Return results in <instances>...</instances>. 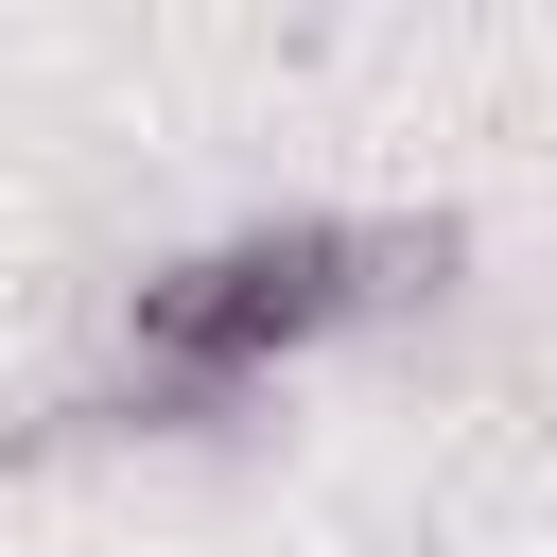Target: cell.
Returning <instances> with one entry per match:
<instances>
[{
  "label": "cell",
  "instance_id": "1",
  "mask_svg": "<svg viewBox=\"0 0 557 557\" xmlns=\"http://www.w3.org/2000/svg\"><path fill=\"white\" fill-rule=\"evenodd\" d=\"M453 261H470V244H453L435 209H244V226H209V244H157V261L104 296V366L244 418L261 366H296V348H331V331H366V313L453 296Z\"/></svg>",
  "mask_w": 557,
  "mask_h": 557
}]
</instances>
